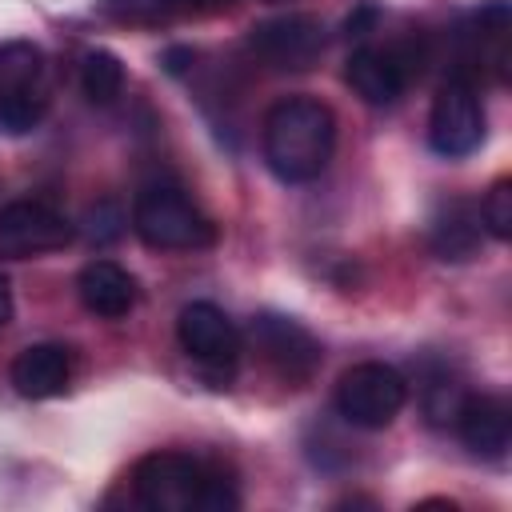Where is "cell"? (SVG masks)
Listing matches in <instances>:
<instances>
[{
	"label": "cell",
	"mask_w": 512,
	"mask_h": 512,
	"mask_svg": "<svg viewBox=\"0 0 512 512\" xmlns=\"http://www.w3.org/2000/svg\"><path fill=\"white\" fill-rule=\"evenodd\" d=\"M336 148V116L316 96H284L264 112L260 152L276 180L308 184L316 180Z\"/></svg>",
	"instance_id": "1"
},
{
	"label": "cell",
	"mask_w": 512,
	"mask_h": 512,
	"mask_svg": "<svg viewBox=\"0 0 512 512\" xmlns=\"http://www.w3.org/2000/svg\"><path fill=\"white\" fill-rule=\"evenodd\" d=\"M132 492L148 512H232L240 508L236 480L188 452H148L132 468Z\"/></svg>",
	"instance_id": "2"
},
{
	"label": "cell",
	"mask_w": 512,
	"mask_h": 512,
	"mask_svg": "<svg viewBox=\"0 0 512 512\" xmlns=\"http://www.w3.org/2000/svg\"><path fill=\"white\" fill-rule=\"evenodd\" d=\"M132 232L160 252H196L212 248L220 228L216 220L172 180H152L132 200Z\"/></svg>",
	"instance_id": "3"
},
{
	"label": "cell",
	"mask_w": 512,
	"mask_h": 512,
	"mask_svg": "<svg viewBox=\"0 0 512 512\" xmlns=\"http://www.w3.org/2000/svg\"><path fill=\"white\" fill-rule=\"evenodd\" d=\"M52 100V76L48 56L32 40H8L0 44V128L8 132H32Z\"/></svg>",
	"instance_id": "4"
},
{
	"label": "cell",
	"mask_w": 512,
	"mask_h": 512,
	"mask_svg": "<svg viewBox=\"0 0 512 512\" xmlns=\"http://www.w3.org/2000/svg\"><path fill=\"white\" fill-rule=\"evenodd\" d=\"M336 412L352 428H388L408 404V380L384 360H360L336 380Z\"/></svg>",
	"instance_id": "5"
},
{
	"label": "cell",
	"mask_w": 512,
	"mask_h": 512,
	"mask_svg": "<svg viewBox=\"0 0 512 512\" xmlns=\"http://www.w3.org/2000/svg\"><path fill=\"white\" fill-rule=\"evenodd\" d=\"M484 132H488V116H484V100H480L476 80L452 72L440 84V92L432 100V112H428V144H432V152H440L448 160L472 156L484 144Z\"/></svg>",
	"instance_id": "6"
},
{
	"label": "cell",
	"mask_w": 512,
	"mask_h": 512,
	"mask_svg": "<svg viewBox=\"0 0 512 512\" xmlns=\"http://www.w3.org/2000/svg\"><path fill=\"white\" fill-rule=\"evenodd\" d=\"M244 48L268 72H308L324 52V24L312 12L272 16L248 28Z\"/></svg>",
	"instance_id": "7"
},
{
	"label": "cell",
	"mask_w": 512,
	"mask_h": 512,
	"mask_svg": "<svg viewBox=\"0 0 512 512\" xmlns=\"http://www.w3.org/2000/svg\"><path fill=\"white\" fill-rule=\"evenodd\" d=\"M248 340L256 348V356L284 380V384H308L324 360L320 340L292 316L280 312H260L248 328Z\"/></svg>",
	"instance_id": "8"
},
{
	"label": "cell",
	"mask_w": 512,
	"mask_h": 512,
	"mask_svg": "<svg viewBox=\"0 0 512 512\" xmlns=\"http://www.w3.org/2000/svg\"><path fill=\"white\" fill-rule=\"evenodd\" d=\"M460 76L468 80H508V60H512V8L508 0H488L460 24Z\"/></svg>",
	"instance_id": "9"
},
{
	"label": "cell",
	"mask_w": 512,
	"mask_h": 512,
	"mask_svg": "<svg viewBox=\"0 0 512 512\" xmlns=\"http://www.w3.org/2000/svg\"><path fill=\"white\" fill-rule=\"evenodd\" d=\"M176 340L188 352V360L204 364L216 376H228L240 364L244 336L232 324V316L212 300H192L176 316Z\"/></svg>",
	"instance_id": "10"
},
{
	"label": "cell",
	"mask_w": 512,
	"mask_h": 512,
	"mask_svg": "<svg viewBox=\"0 0 512 512\" xmlns=\"http://www.w3.org/2000/svg\"><path fill=\"white\" fill-rule=\"evenodd\" d=\"M72 220L48 200H12L0 208V260H32L64 248Z\"/></svg>",
	"instance_id": "11"
},
{
	"label": "cell",
	"mask_w": 512,
	"mask_h": 512,
	"mask_svg": "<svg viewBox=\"0 0 512 512\" xmlns=\"http://www.w3.org/2000/svg\"><path fill=\"white\" fill-rule=\"evenodd\" d=\"M420 72V64L412 60L408 48H376V44H364L348 56V68H344V80L348 88L372 104V108H388L404 96V88L412 84V76Z\"/></svg>",
	"instance_id": "12"
},
{
	"label": "cell",
	"mask_w": 512,
	"mask_h": 512,
	"mask_svg": "<svg viewBox=\"0 0 512 512\" xmlns=\"http://www.w3.org/2000/svg\"><path fill=\"white\" fill-rule=\"evenodd\" d=\"M456 432L464 448L480 460H504L512 444V408L504 396L492 392H468L460 412H456Z\"/></svg>",
	"instance_id": "13"
},
{
	"label": "cell",
	"mask_w": 512,
	"mask_h": 512,
	"mask_svg": "<svg viewBox=\"0 0 512 512\" xmlns=\"http://www.w3.org/2000/svg\"><path fill=\"white\" fill-rule=\"evenodd\" d=\"M480 208L464 196H452V200H440L424 224V244L436 260L444 264H464L480 252Z\"/></svg>",
	"instance_id": "14"
},
{
	"label": "cell",
	"mask_w": 512,
	"mask_h": 512,
	"mask_svg": "<svg viewBox=\"0 0 512 512\" xmlns=\"http://www.w3.org/2000/svg\"><path fill=\"white\" fill-rule=\"evenodd\" d=\"M76 292H80V304L100 316V320H120L136 308V276L128 268H120L116 260H88L76 276Z\"/></svg>",
	"instance_id": "15"
},
{
	"label": "cell",
	"mask_w": 512,
	"mask_h": 512,
	"mask_svg": "<svg viewBox=\"0 0 512 512\" xmlns=\"http://www.w3.org/2000/svg\"><path fill=\"white\" fill-rule=\"evenodd\" d=\"M72 384V352L64 344H28L12 360V388L24 400H52Z\"/></svg>",
	"instance_id": "16"
},
{
	"label": "cell",
	"mask_w": 512,
	"mask_h": 512,
	"mask_svg": "<svg viewBox=\"0 0 512 512\" xmlns=\"http://www.w3.org/2000/svg\"><path fill=\"white\" fill-rule=\"evenodd\" d=\"M80 92L92 100V104H112L120 92H124V64L116 52L108 48H88L80 56Z\"/></svg>",
	"instance_id": "17"
},
{
	"label": "cell",
	"mask_w": 512,
	"mask_h": 512,
	"mask_svg": "<svg viewBox=\"0 0 512 512\" xmlns=\"http://www.w3.org/2000/svg\"><path fill=\"white\" fill-rule=\"evenodd\" d=\"M464 396L468 392L460 388L456 376H448V372L428 376V384H424V416H428V424H436V428L452 424L456 412H460V404H464Z\"/></svg>",
	"instance_id": "18"
},
{
	"label": "cell",
	"mask_w": 512,
	"mask_h": 512,
	"mask_svg": "<svg viewBox=\"0 0 512 512\" xmlns=\"http://www.w3.org/2000/svg\"><path fill=\"white\" fill-rule=\"evenodd\" d=\"M476 208H480V224H484L496 240H512V180H508V176H500V180L484 192V200H480Z\"/></svg>",
	"instance_id": "19"
},
{
	"label": "cell",
	"mask_w": 512,
	"mask_h": 512,
	"mask_svg": "<svg viewBox=\"0 0 512 512\" xmlns=\"http://www.w3.org/2000/svg\"><path fill=\"white\" fill-rule=\"evenodd\" d=\"M156 12H216V8H228L236 0H148Z\"/></svg>",
	"instance_id": "20"
},
{
	"label": "cell",
	"mask_w": 512,
	"mask_h": 512,
	"mask_svg": "<svg viewBox=\"0 0 512 512\" xmlns=\"http://www.w3.org/2000/svg\"><path fill=\"white\" fill-rule=\"evenodd\" d=\"M372 20H376V12H372V8H360L356 16H348V20H344V36H348V40H352V36H368Z\"/></svg>",
	"instance_id": "21"
},
{
	"label": "cell",
	"mask_w": 512,
	"mask_h": 512,
	"mask_svg": "<svg viewBox=\"0 0 512 512\" xmlns=\"http://www.w3.org/2000/svg\"><path fill=\"white\" fill-rule=\"evenodd\" d=\"M12 320V284H8V276L0 272V328Z\"/></svg>",
	"instance_id": "22"
}]
</instances>
